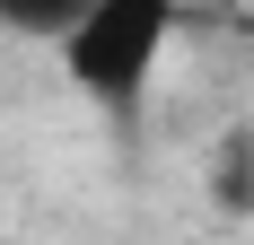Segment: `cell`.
Returning <instances> with one entry per match:
<instances>
[{
    "mask_svg": "<svg viewBox=\"0 0 254 245\" xmlns=\"http://www.w3.org/2000/svg\"><path fill=\"white\" fill-rule=\"evenodd\" d=\"M70 18L79 0H0V35H26V44H53Z\"/></svg>",
    "mask_w": 254,
    "mask_h": 245,
    "instance_id": "cell-3",
    "label": "cell"
},
{
    "mask_svg": "<svg viewBox=\"0 0 254 245\" xmlns=\"http://www.w3.org/2000/svg\"><path fill=\"white\" fill-rule=\"evenodd\" d=\"M210 201L237 210V219H254V140H246V131L219 140V158H210Z\"/></svg>",
    "mask_w": 254,
    "mask_h": 245,
    "instance_id": "cell-2",
    "label": "cell"
},
{
    "mask_svg": "<svg viewBox=\"0 0 254 245\" xmlns=\"http://www.w3.org/2000/svg\"><path fill=\"white\" fill-rule=\"evenodd\" d=\"M176 26H184V0H79V18L53 35V53H62V79L88 105L131 122L149 105L158 70H167Z\"/></svg>",
    "mask_w": 254,
    "mask_h": 245,
    "instance_id": "cell-1",
    "label": "cell"
}]
</instances>
